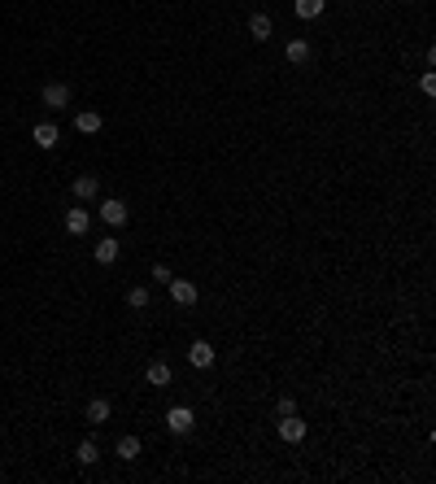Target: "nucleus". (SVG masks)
I'll use <instances>...</instances> for the list:
<instances>
[{
  "label": "nucleus",
  "instance_id": "obj_1",
  "mask_svg": "<svg viewBox=\"0 0 436 484\" xmlns=\"http://www.w3.org/2000/svg\"><path fill=\"white\" fill-rule=\"evenodd\" d=\"M96 214H101V223H109V227H127L131 209H127V201H118V197H105L101 205H96Z\"/></svg>",
  "mask_w": 436,
  "mask_h": 484
},
{
  "label": "nucleus",
  "instance_id": "obj_2",
  "mask_svg": "<svg viewBox=\"0 0 436 484\" xmlns=\"http://www.w3.org/2000/svg\"><path fill=\"white\" fill-rule=\"evenodd\" d=\"M166 428L175 432V437H188V432L197 428V414H192V406H170V410H166Z\"/></svg>",
  "mask_w": 436,
  "mask_h": 484
},
{
  "label": "nucleus",
  "instance_id": "obj_3",
  "mask_svg": "<svg viewBox=\"0 0 436 484\" xmlns=\"http://www.w3.org/2000/svg\"><path fill=\"white\" fill-rule=\"evenodd\" d=\"M70 101H74V92H70L66 83H44V88H40V105H44V109H66Z\"/></svg>",
  "mask_w": 436,
  "mask_h": 484
},
{
  "label": "nucleus",
  "instance_id": "obj_4",
  "mask_svg": "<svg viewBox=\"0 0 436 484\" xmlns=\"http://www.w3.org/2000/svg\"><path fill=\"white\" fill-rule=\"evenodd\" d=\"M305 432H310V428H305L301 410H297V414H284V419H280V441H284V445H301V441H305Z\"/></svg>",
  "mask_w": 436,
  "mask_h": 484
},
{
  "label": "nucleus",
  "instance_id": "obj_5",
  "mask_svg": "<svg viewBox=\"0 0 436 484\" xmlns=\"http://www.w3.org/2000/svg\"><path fill=\"white\" fill-rule=\"evenodd\" d=\"M214 358H218V353H214V345H209V341H192V349H188V366L192 371H209V366H214Z\"/></svg>",
  "mask_w": 436,
  "mask_h": 484
},
{
  "label": "nucleus",
  "instance_id": "obj_6",
  "mask_svg": "<svg viewBox=\"0 0 436 484\" xmlns=\"http://www.w3.org/2000/svg\"><path fill=\"white\" fill-rule=\"evenodd\" d=\"M166 288H170V301H175V305H197V297H201V288L192 284V280H175V275H170Z\"/></svg>",
  "mask_w": 436,
  "mask_h": 484
},
{
  "label": "nucleus",
  "instance_id": "obj_7",
  "mask_svg": "<svg viewBox=\"0 0 436 484\" xmlns=\"http://www.w3.org/2000/svg\"><path fill=\"white\" fill-rule=\"evenodd\" d=\"M31 140H35V149H57L61 144V127L57 122H35L31 127Z\"/></svg>",
  "mask_w": 436,
  "mask_h": 484
},
{
  "label": "nucleus",
  "instance_id": "obj_8",
  "mask_svg": "<svg viewBox=\"0 0 436 484\" xmlns=\"http://www.w3.org/2000/svg\"><path fill=\"white\" fill-rule=\"evenodd\" d=\"M144 384H153V389H170V384H175V371H170V362H166V358L149 362V371H144Z\"/></svg>",
  "mask_w": 436,
  "mask_h": 484
},
{
  "label": "nucleus",
  "instance_id": "obj_9",
  "mask_svg": "<svg viewBox=\"0 0 436 484\" xmlns=\"http://www.w3.org/2000/svg\"><path fill=\"white\" fill-rule=\"evenodd\" d=\"M92 253H96V262H101V266H114V262H118V253H122V245H118V236H101Z\"/></svg>",
  "mask_w": 436,
  "mask_h": 484
},
{
  "label": "nucleus",
  "instance_id": "obj_10",
  "mask_svg": "<svg viewBox=\"0 0 436 484\" xmlns=\"http://www.w3.org/2000/svg\"><path fill=\"white\" fill-rule=\"evenodd\" d=\"M70 192H74L79 201H96V197H101V175H79Z\"/></svg>",
  "mask_w": 436,
  "mask_h": 484
},
{
  "label": "nucleus",
  "instance_id": "obj_11",
  "mask_svg": "<svg viewBox=\"0 0 436 484\" xmlns=\"http://www.w3.org/2000/svg\"><path fill=\"white\" fill-rule=\"evenodd\" d=\"M271 35H275V22H271V13H253V18H249V40L266 44Z\"/></svg>",
  "mask_w": 436,
  "mask_h": 484
},
{
  "label": "nucleus",
  "instance_id": "obj_12",
  "mask_svg": "<svg viewBox=\"0 0 436 484\" xmlns=\"http://www.w3.org/2000/svg\"><path fill=\"white\" fill-rule=\"evenodd\" d=\"M101 127H105V118L96 114V109H79V114H74V131L79 136H96Z\"/></svg>",
  "mask_w": 436,
  "mask_h": 484
},
{
  "label": "nucleus",
  "instance_id": "obj_13",
  "mask_svg": "<svg viewBox=\"0 0 436 484\" xmlns=\"http://www.w3.org/2000/svg\"><path fill=\"white\" fill-rule=\"evenodd\" d=\"M83 414H88V424H92V428H101V424H105V419H109V414H114V406H109V397H92Z\"/></svg>",
  "mask_w": 436,
  "mask_h": 484
},
{
  "label": "nucleus",
  "instance_id": "obj_14",
  "mask_svg": "<svg viewBox=\"0 0 436 484\" xmlns=\"http://www.w3.org/2000/svg\"><path fill=\"white\" fill-rule=\"evenodd\" d=\"M88 227H92V214H88V209H66V232L70 236H88Z\"/></svg>",
  "mask_w": 436,
  "mask_h": 484
},
{
  "label": "nucleus",
  "instance_id": "obj_15",
  "mask_svg": "<svg viewBox=\"0 0 436 484\" xmlns=\"http://www.w3.org/2000/svg\"><path fill=\"white\" fill-rule=\"evenodd\" d=\"M284 57L293 61V66H305V61H310V40H288Z\"/></svg>",
  "mask_w": 436,
  "mask_h": 484
},
{
  "label": "nucleus",
  "instance_id": "obj_16",
  "mask_svg": "<svg viewBox=\"0 0 436 484\" xmlns=\"http://www.w3.org/2000/svg\"><path fill=\"white\" fill-rule=\"evenodd\" d=\"M140 449H144L140 437H118V458H122V462H136V458H140Z\"/></svg>",
  "mask_w": 436,
  "mask_h": 484
},
{
  "label": "nucleus",
  "instance_id": "obj_17",
  "mask_svg": "<svg viewBox=\"0 0 436 484\" xmlns=\"http://www.w3.org/2000/svg\"><path fill=\"white\" fill-rule=\"evenodd\" d=\"M96 458H101V449H96V441H79V449H74V462H79V467H92Z\"/></svg>",
  "mask_w": 436,
  "mask_h": 484
},
{
  "label": "nucleus",
  "instance_id": "obj_18",
  "mask_svg": "<svg viewBox=\"0 0 436 484\" xmlns=\"http://www.w3.org/2000/svg\"><path fill=\"white\" fill-rule=\"evenodd\" d=\"M293 9H297V18H305V22H310V18H318V13L328 9V0H297Z\"/></svg>",
  "mask_w": 436,
  "mask_h": 484
},
{
  "label": "nucleus",
  "instance_id": "obj_19",
  "mask_svg": "<svg viewBox=\"0 0 436 484\" xmlns=\"http://www.w3.org/2000/svg\"><path fill=\"white\" fill-rule=\"evenodd\" d=\"M149 288H144V284H136V288H127V305H131V310H149Z\"/></svg>",
  "mask_w": 436,
  "mask_h": 484
},
{
  "label": "nucleus",
  "instance_id": "obj_20",
  "mask_svg": "<svg viewBox=\"0 0 436 484\" xmlns=\"http://www.w3.org/2000/svg\"><path fill=\"white\" fill-rule=\"evenodd\" d=\"M275 414L284 419V414H297V397H280L275 401Z\"/></svg>",
  "mask_w": 436,
  "mask_h": 484
},
{
  "label": "nucleus",
  "instance_id": "obj_21",
  "mask_svg": "<svg viewBox=\"0 0 436 484\" xmlns=\"http://www.w3.org/2000/svg\"><path fill=\"white\" fill-rule=\"evenodd\" d=\"M153 280H157V284H170V266L157 262V266H153Z\"/></svg>",
  "mask_w": 436,
  "mask_h": 484
},
{
  "label": "nucleus",
  "instance_id": "obj_22",
  "mask_svg": "<svg viewBox=\"0 0 436 484\" xmlns=\"http://www.w3.org/2000/svg\"><path fill=\"white\" fill-rule=\"evenodd\" d=\"M419 88H423V96H436V74H423V79H419Z\"/></svg>",
  "mask_w": 436,
  "mask_h": 484
}]
</instances>
